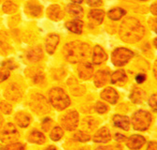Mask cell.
Wrapping results in <instances>:
<instances>
[{"mask_svg":"<svg viewBox=\"0 0 157 150\" xmlns=\"http://www.w3.org/2000/svg\"><path fill=\"white\" fill-rule=\"evenodd\" d=\"M52 123H53V121L51 118H45L44 120V122L41 123V129L44 130V131H48L50 129H51V126H52Z\"/></svg>","mask_w":157,"mask_h":150,"instance_id":"cell-40","label":"cell"},{"mask_svg":"<svg viewBox=\"0 0 157 150\" xmlns=\"http://www.w3.org/2000/svg\"><path fill=\"white\" fill-rule=\"evenodd\" d=\"M115 139H116V141H118V142H124V141L127 140L125 136L122 135V134H121V133L115 134Z\"/></svg>","mask_w":157,"mask_h":150,"instance_id":"cell-47","label":"cell"},{"mask_svg":"<svg viewBox=\"0 0 157 150\" xmlns=\"http://www.w3.org/2000/svg\"><path fill=\"white\" fill-rule=\"evenodd\" d=\"M62 53L66 60L70 63H82L90 57L91 48L88 43L75 40L65 44L62 49Z\"/></svg>","mask_w":157,"mask_h":150,"instance_id":"cell-2","label":"cell"},{"mask_svg":"<svg viewBox=\"0 0 157 150\" xmlns=\"http://www.w3.org/2000/svg\"><path fill=\"white\" fill-rule=\"evenodd\" d=\"M152 116L150 112L144 111V110H139L136 111L133 116H132V126L134 130H139V131H144L149 129V127L151 124Z\"/></svg>","mask_w":157,"mask_h":150,"instance_id":"cell-4","label":"cell"},{"mask_svg":"<svg viewBox=\"0 0 157 150\" xmlns=\"http://www.w3.org/2000/svg\"><path fill=\"white\" fill-rule=\"evenodd\" d=\"M100 96H101V99L110 104H116L119 101L118 92L112 87H106L105 89H104L100 94Z\"/></svg>","mask_w":157,"mask_h":150,"instance_id":"cell-13","label":"cell"},{"mask_svg":"<svg viewBox=\"0 0 157 150\" xmlns=\"http://www.w3.org/2000/svg\"><path fill=\"white\" fill-rule=\"evenodd\" d=\"M63 130L60 127H55L50 133V138L55 142H58L63 137Z\"/></svg>","mask_w":157,"mask_h":150,"instance_id":"cell-33","label":"cell"},{"mask_svg":"<svg viewBox=\"0 0 157 150\" xmlns=\"http://www.w3.org/2000/svg\"><path fill=\"white\" fill-rule=\"evenodd\" d=\"M29 107L37 115H44L50 111V105L46 98L41 94H33L29 100Z\"/></svg>","mask_w":157,"mask_h":150,"instance_id":"cell-5","label":"cell"},{"mask_svg":"<svg viewBox=\"0 0 157 150\" xmlns=\"http://www.w3.org/2000/svg\"><path fill=\"white\" fill-rule=\"evenodd\" d=\"M25 11L31 17H39L41 15L42 8L35 3H27L25 8Z\"/></svg>","mask_w":157,"mask_h":150,"instance_id":"cell-29","label":"cell"},{"mask_svg":"<svg viewBox=\"0 0 157 150\" xmlns=\"http://www.w3.org/2000/svg\"><path fill=\"white\" fill-rule=\"evenodd\" d=\"M151 12L152 13L154 16H156V14H157V11H156V3H153L151 6Z\"/></svg>","mask_w":157,"mask_h":150,"instance_id":"cell-49","label":"cell"},{"mask_svg":"<svg viewBox=\"0 0 157 150\" xmlns=\"http://www.w3.org/2000/svg\"><path fill=\"white\" fill-rule=\"evenodd\" d=\"M95 150H119V148L113 145H105V146H98Z\"/></svg>","mask_w":157,"mask_h":150,"instance_id":"cell-45","label":"cell"},{"mask_svg":"<svg viewBox=\"0 0 157 150\" xmlns=\"http://www.w3.org/2000/svg\"><path fill=\"white\" fill-rule=\"evenodd\" d=\"M126 14V11L121 8H114L107 12V16L112 21H119Z\"/></svg>","mask_w":157,"mask_h":150,"instance_id":"cell-31","label":"cell"},{"mask_svg":"<svg viewBox=\"0 0 157 150\" xmlns=\"http://www.w3.org/2000/svg\"><path fill=\"white\" fill-rule=\"evenodd\" d=\"M49 101L59 111H62L71 104V100L66 92L60 87H54L49 91Z\"/></svg>","mask_w":157,"mask_h":150,"instance_id":"cell-3","label":"cell"},{"mask_svg":"<svg viewBox=\"0 0 157 150\" xmlns=\"http://www.w3.org/2000/svg\"><path fill=\"white\" fill-rule=\"evenodd\" d=\"M109 71L107 70H100L94 75V85L96 87H102L106 85L108 77H109Z\"/></svg>","mask_w":157,"mask_h":150,"instance_id":"cell-20","label":"cell"},{"mask_svg":"<svg viewBox=\"0 0 157 150\" xmlns=\"http://www.w3.org/2000/svg\"><path fill=\"white\" fill-rule=\"evenodd\" d=\"M2 10L7 14H13L18 10V6L12 1H6L2 6Z\"/></svg>","mask_w":157,"mask_h":150,"instance_id":"cell-32","label":"cell"},{"mask_svg":"<svg viewBox=\"0 0 157 150\" xmlns=\"http://www.w3.org/2000/svg\"><path fill=\"white\" fill-rule=\"evenodd\" d=\"M72 1L74 2V4H81L83 2V0H72Z\"/></svg>","mask_w":157,"mask_h":150,"instance_id":"cell-52","label":"cell"},{"mask_svg":"<svg viewBox=\"0 0 157 150\" xmlns=\"http://www.w3.org/2000/svg\"><path fill=\"white\" fill-rule=\"evenodd\" d=\"M99 125V120L96 117L93 116H87L85 117L82 121V127L83 130L86 131H92L95 129H97Z\"/></svg>","mask_w":157,"mask_h":150,"instance_id":"cell-25","label":"cell"},{"mask_svg":"<svg viewBox=\"0 0 157 150\" xmlns=\"http://www.w3.org/2000/svg\"><path fill=\"white\" fill-rule=\"evenodd\" d=\"M20 137V134L13 124L8 123L2 127L0 130V141L4 144L10 145L12 143H16Z\"/></svg>","mask_w":157,"mask_h":150,"instance_id":"cell-7","label":"cell"},{"mask_svg":"<svg viewBox=\"0 0 157 150\" xmlns=\"http://www.w3.org/2000/svg\"><path fill=\"white\" fill-rule=\"evenodd\" d=\"M2 66L3 68H6V69H8L9 71L10 70H13L16 68V65L14 64V62L12 60H9V61H5L4 63H2Z\"/></svg>","mask_w":157,"mask_h":150,"instance_id":"cell-43","label":"cell"},{"mask_svg":"<svg viewBox=\"0 0 157 150\" xmlns=\"http://www.w3.org/2000/svg\"><path fill=\"white\" fill-rule=\"evenodd\" d=\"M74 139L75 141H78L81 143H86V142H89L90 140V136L88 132L83 131V130H79L74 135Z\"/></svg>","mask_w":157,"mask_h":150,"instance_id":"cell-34","label":"cell"},{"mask_svg":"<svg viewBox=\"0 0 157 150\" xmlns=\"http://www.w3.org/2000/svg\"><path fill=\"white\" fill-rule=\"evenodd\" d=\"M4 97L13 102L20 101L23 98V89L18 84H10L5 89Z\"/></svg>","mask_w":157,"mask_h":150,"instance_id":"cell-9","label":"cell"},{"mask_svg":"<svg viewBox=\"0 0 157 150\" xmlns=\"http://www.w3.org/2000/svg\"><path fill=\"white\" fill-rule=\"evenodd\" d=\"M86 2L87 4L92 8H97V7H100L102 4H103V1L102 0H86Z\"/></svg>","mask_w":157,"mask_h":150,"instance_id":"cell-41","label":"cell"},{"mask_svg":"<svg viewBox=\"0 0 157 150\" xmlns=\"http://www.w3.org/2000/svg\"><path fill=\"white\" fill-rule=\"evenodd\" d=\"M134 57V52L123 47L117 48L113 51L111 60L114 66L122 67L126 65L132 58Z\"/></svg>","mask_w":157,"mask_h":150,"instance_id":"cell-6","label":"cell"},{"mask_svg":"<svg viewBox=\"0 0 157 150\" xmlns=\"http://www.w3.org/2000/svg\"><path fill=\"white\" fill-rule=\"evenodd\" d=\"M66 28L74 34H81L83 30L84 23L79 19H75L73 21H69L65 24Z\"/></svg>","mask_w":157,"mask_h":150,"instance_id":"cell-23","label":"cell"},{"mask_svg":"<svg viewBox=\"0 0 157 150\" xmlns=\"http://www.w3.org/2000/svg\"><path fill=\"white\" fill-rule=\"evenodd\" d=\"M146 143V139L141 135L134 134L127 140V147L132 150L140 149Z\"/></svg>","mask_w":157,"mask_h":150,"instance_id":"cell-14","label":"cell"},{"mask_svg":"<svg viewBox=\"0 0 157 150\" xmlns=\"http://www.w3.org/2000/svg\"><path fill=\"white\" fill-rule=\"evenodd\" d=\"M31 78L33 80V82L36 85H41L45 82V76L44 74V72L39 71L38 72H35L34 74L31 75Z\"/></svg>","mask_w":157,"mask_h":150,"instance_id":"cell-35","label":"cell"},{"mask_svg":"<svg viewBox=\"0 0 157 150\" xmlns=\"http://www.w3.org/2000/svg\"><path fill=\"white\" fill-rule=\"evenodd\" d=\"M11 50V47L8 42V36L5 32L0 31V54L6 56Z\"/></svg>","mask_w":157,"mask_h":150,"instance_id":"cell-27","label":"cell"},{"mask_svg":"<svg viewBox=\"0 0 157 150\" xmlns=\"http://www.w3.org/2000/svg\"><path fill=\"white\" fill-rule=\"evenodd\" d=\"M120 37L126 43H136L145 35V28L137 19L134 17L125 18L120 26Z\"/></svg>","mask_w":157,"mask_h":150,"instance_id":"cell-1","label":"cell"},{"mask_svg":"<svg viewBox=\"0 0 157 150\" xmlns=\"http://www.w3.org/2000/svg\"><path fill=\"white\" fill-rule=\"evenodd\" d=\"M44 150H56V148L54 145H49L47 148H45Z\"/></svg>","mask_w":157,"mask_h":150,"instance_id":"cell-51","label":"cell"},{"mask_svg":"<svg viewBox=\"0 0 157 150\" xmlns=\"http://www.w3.org/2000/svg\"><path fill=\"white\" fill-rule=\"evenodd\" d=\"M26 58L28 61L30 62H39L42 57H44V53H42V49L40 46H35V47H32L30 48L26 52Z\"/></svg>","mask_w":157,"mask_h":150,"instance_id":"cell-19","label":"cell"},{"mask_svg":"<svg viewBox=\"0 0 157 150\" xmlns=\"http://www.w3.org/2000/svg\"><path fill=\"white\" fill-rule=\"evenodd\" d=\"M105 15V11L103 9H93L90 11L88 18L90 24H92L93 25H99L103 23Z\"/></svg>","mask_w":157,"mask_h":150,"instance_id":"cell-17","label":"cell"},{"mask_svg":"<svg viewBox=\"0 0 157 150\" xmlns=\"http://www.w3.org/2000/svg\"><path fill=\"white\" fill-rule=\"evenodd\" d=\"M46 15L50 20L55 21V22H59V21L63 19L64 12H63V10H62V9L60 8L59 5L53 4V5H51V6H49L47 8Z\"/></svg>","mask_w":157,"mask_h":150,"instance_id":"cell-11","label":"cell"},{"mask_svg":"<svg viewBox=\"0 0 157 150\" xmlns=\"http://www.w3.org/2000/svg\"><path fill=\"white\" fill-rule=\"evenodd\" d=\"M66 10H67V12L69 13L71 16L75 17L76 19L82 18L83 15H84V9H83V8H81L77 4L72 3V4L67 5Z\"/></svg>","mask_w":157,"mask_h":150,"instance_id":"cell-28","label":"cell"},{"mask_svg":"<svg viewBox=\"0 0 157 150\" xmlns=\"http://www.w3.org/2000/svg\"><path fill=\"white\" fill-rule=\"evenodd\" d=\"M28 141L30 143H33V144H37V145H42L44 144L45 141H46V138L44 134L37 130H33L29 135H28Z\"/></svg>","mask_w":157,"mask_h":150,"instance_id":"cell-26","label":"cell"},{"mask_svg":"<svg viewBox=\"0 0 157 150\" xmlns=\"http://www.w3.org/2000/svg\"><path fill=\"white\" fill-rule=\"evenodd\" d=\"M138 1H146V0H138Z\"/></svg>","mask_w":157,"mask_h":150,"instance_id":"cell-55","label":"cell"},{"mask_svg":"<svg viewBox=\"0 0 157 150\" xmlns=\"http://www.w3.org/2000/svg\"><path fill=\"white\" fill-rule=\"evenodd\" d=\"M0 112L4 115H10L12 112V106L5 101H0Z\"/></svg>","mask_w":157,"mask_h":150,"instance_id":"cell-36","label":"cell"},{"mask_svg":"<svg viewBox=\"0 0 157 150\" xmlns=\"http://www.w3.org/2000/svg\"><path fill=\"white\" fill-rule=\"evenodd\" d=\"M107 59V54L105 50L99 45L94 46L93 53H92V62L95 65H100L105 62Z\"/></svg>","mask_w":157,"mask_h":150,"instance_id":"cell-15","label":"cell"},{"mask_svg":"<svg viewBox=\"0 0 157 150\" xmlns=\"http://www.w3.org/2000/svg\"><path fill=\"white\" fill-rule=\"evenodd\" d=\"M10 71L6 68H0V83L6 81L9 77H10Z\"/></svg>","mask_w":157,"mask_h":150,"instance_id":"cell-39","label":"cell"},{"mask_svg":"<svg viewBox=\"0 0 157 150\" xmlns=\"http://www.w3.org/2000/svg\"><path fill=\"white\" fill-rule=\"evenodd\" d=\"M114 125L118 128H121L124 130H129L130 129V119L126 115H115L113 116Z\"/></svg>","mask_w":157,"mask_h":150,"instance_id":"cell-21","label":"cell"},{"mask_svg":"<svg viewBox=\"0 0 157 150\" xmlns=\"http://www.w3.org/2000/svg\"><path fill=\"white\" fill-rule=\"evenodd\" d=\"M127 82V75L123 70H118L111 75V83L114 85H123Z\"/></svg>","mask_w":157,"mask_h":150,"instance_id":"cell-30","label":"cell"},{"mask_svg":"<svg viewBox=\"0 0 157 150\" xmlns=\"http://www.w3.org/2000/svg\"><path fill=\"white\" fill-rule=\"evenodd\" d=\"M156 100H157V95L156 94L151 95L150 100H149V104L154 110V112H156Z\"/></svg>","mask_w":157,"mask_h":150,"instance_id":"cell-42","label":"cell"},{"mask_svg":"<svg viewBox=\"0 0 157 150\" xmlns=\"http://www.w3.org/2000/svg\"><path fill=\"white\" fill-rule=\"evenodd\" d=\"M108 109H109L108 106L105 103L102 102V101H98L96 103V105H95V110H96V112L98 114H101V115L106 113L108 111Z\"/></svg>","mask_w":157,"mask_h":150,"instance_id":"cell-38","label":"cell"},{"mask_svg":"<svg viewBox=\"0 0 157 150\" xmlns=\"http://www.w3.org/2000/svg\"><path fill=\"white\" fill-rule=\"evenodd\" d=\"M77 73L82 80H89L93 75V66L89 62H82L77 67Z\"/></svg>","mask_w":157,"mask_h":150,"instance_id":"cell-10","label":"cell"},{"mask_svg":"<svg viewBox=\"0 0 157 150\" xmlns=\"http://www.w3.org/2000/svg\"><path fill=\"white\" fill-rule=\"evenodd\" d=\"M156 64H155V66H154V77L156 78Z\"/></svg>","mask_w":157,"mask_h":150,"instance_id":"cell-53","label":"cell"},{"mask_svg":"<svg viewBox=\"0 0 157 150\" xmlns=\"http://www.w3.org/2000/svg\"><path fill=\"white\" fill-rule=\"evenodd\" d=\"M2 150H25V146L21 143H12L4 146Z\"/></svg>","mask_w":157,"mask_h":150,"instance_id":"cell-37","label":"cell"},{"mask_svg":"<svg viewBox=\"0 0 157 150\" xmlns=\"http://www.w3.org/2000/svg\"><path fill=\"white\" fill-rule=\"evenodd\" d=\"M156 142H150L148 146H147V150H157V145H156Z\"/></svg>","mask_w":157,"mask_h":150,"instance_id":"cell-48","label":"cell"},{"mask_svg":"<svg viewBox=\"0 0 157 150\" xmlns=\"http://www.w3.org/2000/svg\"><path fill=\"white\" fill-rule=\"evenodd\" d=\"M110 139H111V133L109 129H107L106 127L101 128L93 136V142L95 143L105 144L110 141Z\"/></svg>","mask_w":157,"mask_h":150,"instance_id":"cell-18","label":"cell"},{"mask_svg":"<svg viewBox=\"0 0 157 150\" xmlns=\"http://www.w3.org/2000/svg\"><path fill=\"white\" fill-rule=\"evenodd\" d=\"M146 97H147L146 92L139 87H134L130 94V100L132 101V102L136 104L142 103L146 100Z\"/></svg>","mask_w":157,"mask_h":150,"instance_id":"cell-22","label":"cell"},{"mask_svg":"<svg viewBox=\"0 0 157 150\" xmlns=\"http://www.w3.org/2000/svg\"><path fill=\"white\" fill-rule=\"evenodd\" d=\"M3 122H4V119L1 115H0V130H1V129L3 127Z\"/></svg>","mask_w":157,"mask_h":150,"instance_id":"cell-50","label":"cell"},{"mask_svg":"<svg viewBox=\"0 0 157 150\" xmlns=\"http://www.w3.org/2000/svg\"><path fill=\"white\" fill-rule=\"evenodd\" d=\"M67 85H68V87H69L71 93L75 97L83 96V95L86 93V87L83 85L79 84L75 78H70L67 81Z\"/></svg>","mask_w":157,"mask_h":150,"instance_id":"cell-12","label":"cell"},{"mask_svg":"<svg viewBox=\"0 0 157 150\" xmlns=\"http://www.w3.org/2000/svg\"><path fill=\"white\" fill-rule=\"evenodd\" d=\"M14 119H15V122L17 123V125L21 128H26L29 126L30 122H31V117L30 115L25 113V112H19L15 115L14 116Z\"/></svg>","mask_w":157,"mask_h":150,"instance_id":"cell-24","label":"cell"},{"mask_svg":"<svg viewBox=\"0 0 157 150\" xmlns=\"http://www.w3.org/2000/svg\"><path fill=\"white\" fill-rule=\"evenodd\" d=\"M59 36L56 34H50L46 37L45 39V49L49 54H53L59 45Z\"/></svg>","mask_w":157,"mask_h":150,"instance_id":"cell-16","label":"cell"},{"mask_svg":"<svg viewBox=\"0 0 157 150\" xmlns=\"http://www.w3.org/2000/svg\"><path fill=\"white\" fill-rule=\"evenodd\" d=\"M149 24H150V26H151V30H153L154 32H156V19L154 18H151V19H150L149 20Z\"/></svg>","mask_w":157,"mask_h":150,"instance_id":"cell-46","label":"cell"},{"mask_svg":"<svg viewBox=\"0 0 157 150\" xmlns=\"http://www.w3.org/2000/svg\"><path fill=\"white\" fill-rule=\"evenodd\" d=\"M60 124L67 130H75L79 124V115L76 111H70L60 117Z\"/></svg>","mask_w":157,"mask_h":150,"instance_id":"cell-8","label":"cell"},{"mask_svg":"<svg viewBox=\"0 0 157 150\" xmlns=\"http://www.w3.org/2000/svg\"><path fill=\"white\" fill-rule=\"evenodd\" d=\"M154 47H156V38H154Z\"/></svg>","mask_w":157,"mask_h":150,"instance_id":"cell-54","label":"cell"},{"mask_svg":"<svg viewBox=\"0 0 157 150\" xmlns=\"http://www.w3.org/2000/svg\"><path fill=\"white\" fill-rule=\"evenodd\" d=\"M146 79H147V76L144 73H139L136 76V81L137 84H143L146 81Z\"/></svg>","mask_w":157,"mask_h":150,"instance_id":"cell-44","label":"cell"}]
</instances>
